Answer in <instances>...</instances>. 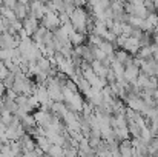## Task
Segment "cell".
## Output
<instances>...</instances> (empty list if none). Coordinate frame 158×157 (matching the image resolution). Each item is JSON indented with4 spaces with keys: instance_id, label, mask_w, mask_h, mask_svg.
<instances>
[{
    "instance_id": "obj_1",
    "label": "cell",
    "mask_w": 158,
    "mask_h": 157,
    "mask_svg": "<svg viewBox=\"0 0 158 157\" xmlns=\"http://www.w3.org/2000/svg\"><path fill=\"white\" fill-rule=\"evenodd\" d=\"M40 23H42L46 29H49V31L57 29V28L60 26L58 12H57V11H52V9H48V11L45 12V15L40 19Z\"/></svg>"
},
{
    "instance_id": "obj_2",
    "label": "cell",
    "mask_w": 158,
    "mask_h": 157,
    "mask_svg": "<svg viewBox=\"0 0 158 157\" xmlns=\"http://www.w3.org/2000/svg\"><path fill=\"white\" fill-rule=\"evenodd\" d=\"M46 11H48L46 3H43V2H40V0H32V2L29 3V14H28V15L35 17V19L40 20V19L45 15Z\"/></svg>"
},
{
    "instance_id": "obj_3",
    "label": "cell",
    "mask_w": 158,
    "mask_h": 157,
    "mask_svg": "<svg viewBox=\"0 0 158 157\" xmlns=\"http://www.w3.org/2000/svg\"><path fill=\"white\" fill-rule=\"evenodd\" d=\"M52 117H54V114L49 109H40V108H39V109L34 112V119H35L37 125H39V126H43V128L51 123Z\"/></svg>"
},
{
    "instance_id": "obj_4",
    "label": "cell",
    "mask_w": 158,
    "mask_h": 157,
    "mask_svg": "<svg viewBox=\"0 0 158 157\" xmlns=\"http://www.w3.org/2000/svg\"><path fill=\"white\" fill-rule=\"evenodd\" d=\"M22 25H23V29L26 31V34H28V36H32V34L37 31V28L40 26V20L35 19V17L28 15V17H25V19L22 20Z\"/></svg>"
},
{
    "instance_id": "obj_5",
    "label": "cell",
    "mask_w": 158,
    "mask_h": 157,
    "mask_svg": "<svg viewBox=\"0 0 158 157\" xmlns=\"http://www.w3.org/2000/svg\"><path fill=\"white\" fill-rule=\"evenodd\" d=\"M138 74H140V68H138L134 62L124 66V74H123V77H124V80H126V82L134 83V82L137 80Z\"/></svg>"
},
{
    "instance_id": "obj_6",
    "label": "cell",
    "mask_w": 158,
    "mask_h": 157,
    "mask_svg": "<svg viewBox=\"0 0 158 157\" xmlns=\"http://www.w3.org/2000/svg\"><path fill=\"white\" fill-rule=\"evenodd\" d=\"M121 48L126 50L131 55H135L138 52V50H140V40L135 39V37H132V36H129V37H126V40H124V43H123Z\"/></svg>"
},
{
    "instance_id": "obj_7",
    "label": "cell",
    "mask_w": 158,
    "mask_h": 157,
    "mask_svg": "<svg viewBox=\"0 0 158 157\" xmlns=\"http://www.w3.org/2000/svg\"><path fill=\"white\" fill-rule=\"evenodd\" d=\"M12 11H14V14H15V17H17L19 20H23V19L28 17V14H29V3H22V2L17 0V3H15V6L12 8Z\"/></svg>"
},
{
    "instance_id": "obj_8",
    "label": "cell",
    "mask_w": 158,
    "mask_h": 157,
    "mask_svg": "<svg viewBox=\"0 0 158 157\" xmlns=\"http://www.w3.org/2000/svg\"><path fill=\"white\" fill-rule=\"evenodd\" d=\"M118 151H120V156H124V157L132 156V143H131V139L120 140V142H118Z\"/></svg>"
},
{
    "instance_id": "obj_9",
    "label": "cell",
    "mask_w": 158,
    "mask_h": 157,
    "mask_svg": "<svg viewBox=\"0 0 158 157\" xmlns=\"http://www.w3.org/2000/svg\"><path fill=\"white\" fill-rule=\"evenodd\" d=\"M91 66H92V69H94V72L98 76V77H102V79H106V72H107V69H109V66H105L100 60H97V59H94L92 62H91Z\"/></svg>"
},
{
    "instance_id": "obj_10",
    "label": "cell",
    "mask_w": 158,
    "mask_h": 157,
    "mask_svg": "<svg viewBox=\"0 0 158 157\" xmlns=\"http://www.w3.org/2000/svg\"><path fill=\"white\" fill-rule=\"evenodd\" d=\"M114 55H115V59H117L120 63H123L124 66L129 65V63H132V57H134V55H131L129 52L126 51V50H123V48H120L118 51H115Z\"/></svg>"
},
{
    "instance_id": "obj_11",
    "label": "cell",
    "mask_w": 158,
    "mask_h": 157,
    "mask_svg": "<svg viewBox=\"0 0 158 157\" xmlns=\"http://www.w3.org/2000/svg\"><path fill=\"white\" fill-rule=\"evenodd\" d=\"M20 122H22V126L25 128V131H29L31 128H34V126L37 125V122H35V119H34V114H32V112L25 114V116L20 119Z\"/></svg>"
},
{
    "instance_id": "obj_12",
    "label": "cell",
    "mask_w": 158,
    "mask_h": 157,
    "mask_svg": "<svg viewBox=\"0 0 158 157\" xmlns=\"http://www.w3.org/2000/svg\"><path fill=\"white\" fill-rule=\"evenodd\" d=\"M69 42L72 43V46H75V45H83V43L86 42V34H85V33L74 31V33L69 36Z\"/></svg>"
},
{
    "instance_id": "obj_13",
    "label": "cell",
    "mask_w": 158,
    "mask_h": 157,
    "mask_svg": "<svg viewBox=\"0 0 158 157\" xmlns=\"http://www.w3.org/2000/svg\"><path fill=\"white\" fill-rule=\"evenodd\" d=\"M35 145H37L39 148H42L43 153L46 154V151H48L49 146H51V140H49L46 136H39V137H35Z\"/></svg>"
},
{
    "instance_id": "obj_14",
    "label": "cell",
    "mask_w": 158,
    "mask_h": 157,
    "mask_svg": "<svg viewBox=\"0 0 158 157\" xmlns=\"http://www.w3.org/2000/svg\"><path fill=\"white\" fill-rule=\"evenodd\" d=\"M35 62H37V66L40 68V71H46V72H48V69L52 66V65H51V60H49L48 55H40Z\"/></svg>"
},
{
    "instance_id": "obj_15",
    "label": "cell",
    "mask_w": 158,
    "mask_h": 157,
    "mask_svg": "<svg viewBox=\"0 0 158 157\" xmlns=\"http://www.w3.org/2000/svg\"><path fill=\"white\" fill-rule=\"evenodd\" d=\"M46 154H49V156H52V157H60V156H64V150H63L61 145L51 143V146H49V150L46 151Z\"/></svg>"
},
{
    "instance_id": "obj_16",
    "label": "cell",
    "mask_w": 158,
    "mask_h": 157,
    "mask_svg": "<svg viewBox=\"0 0 158 157\" xmlns=\"http://www.w3.org/2000/svg\"><path fill=\"white\" fill-rule=\"evenodd\" d=\"M127 129H129V134L131 137H140V133H141V128L134 122V120H127Z\"/></svg>"
},
{
    "instance_id": "obj_17",
    "label": "cell",
    "mask_w": 158,
    "mask_h": 157,
    "mask_svg": "<svg viewBox=\"0 0 158 157\" xmlns=\"http://www.w3.org/2000/svg\"><path fill=\"white\" fill-rule=\"evenodd\" d=\"M137 55H140L141 59H151V57H152V43H151V45L140 46V50H138V52H137Z\"/></svg>"
},
{
    "instance_id": "obj_18",
    "label": "cell",
    "mask_w": 158,
    "mask_h": 157,
    "mask_svg": "<svg viewBox=\"0 0 158 157\" xmlns=\"http://www.w3.org/2000/svg\"><path fill=\"white\" fill-rule=\"evenodd\" d=\"M98 48L100 50H103L106 52V55H110V54H114L115 52V46H114V43L112 42H107V40H102L100 42V45H98Z\"/></svg>"
},
{
    "instance_id": "obj_19",
    "label": "cell",
    "mask_w": 158,
    "mask_h": 157,
    "mask_svg": "<svg viewBox=\"0 0 158 157\" xmlns=\"http://www.w3.org/2000/svg\"><path fill=\"white\" fill-rule=\"evenodd\" d=\"M148 14H149V9L144 6V5H134V14L132 15H138V17H141V19H146L148 17Z\"/></svg>"
},
{
    "instance_id": "obj_20",
    "label": "cell",
    "mask_w": 158,
    "mask_h": 157,
    "mask_svg": "<svg viewBox=\"0 0 158 157\" xmlns=\"http://www.w3.org/2000/svg\"><path fill=\"white\" fill-rule=\"evenodd\" d=\"M102 40H103V39H102L100 36L94 34V33H89V36H88V42H89L91 46H98Z\"/></svg>"
},
{
    "instance_id": "obj_21",
    "label": "cell",
    "mask_w": 158,
    "mask_h": 157,
    "mask_svg": "<svg viewBox=\"0 0 158 157\" xmlns=\"http://www.w3.org/2000/svg\"><path fill=\"white\" fill-rule=\"evenodd\" d=\"M14 80H15V76H14V74L9 71V74H8V76H6V77L2 80V82H3L5 88H6V89H9V88H12V85H14Z\"/></svg>"
},
{
    "instance_id": "obj_22",
    "label": "cell",
    "mask_w": 158,
    "mask_h": 157,
    "mask_svg": "<svg viewBox=\"0 0 158 157\" xmlns=\"http://www.w3.org/2000/svg\"><path fill=\"white\" fill-rule=\"evenodd\" d=\"M109 29H110V31H112L115 36H121V22H117V20H114Z\"/></svg>"
},
{
    "instance_id": "obj_23",
    "label": "cell",
    "mask_w": 158,
    "mask_h": 157,
    "mask_svg": "<svg viewBox=\"0 0 158 157\" xmlns=\"http://www.w3.org/2000/svg\"><path fill=\"white\" fill-rule=\"evenodd\" d=\"M131 31H132V26L127 22H121V36L129 37L131 36Z\"/></svg>"
},
{
    "instance_id": "obj_24",
    "label": "cell",
    "mask_w": 158,
    "mask_h": 157,
    "mask_svg": "<svg viewBox=\"0 0 158 157\" xmlns=\"http://www.w3.org/2000/svg\"><path fill=\"white\" fill-rule=\"evenodd\" d=\"M8 74H9V69H8V66H6V65H5V63L0 60V80H3V79H5Z\"/></svg>"
},
{
    "instance_id": "obj_25",
    "label": "cell",
    "mask_w": 158,
    "mask_h": 157,
    "mask_svg": "<svg viewBox=\"0 0 158 157\" xmlns=\"http://www.w3.org/2000/svg\"><path fill=\"white\" fill-rule=\"evenodd\" d=\"M58 19H60V25H63V23H68V22H71V19H69V14H68V12H64V11L58 12Z\"/></svg>"
},
{
    "instance_id": "obj_26",
    "label": "cell",
    "mask_w": 158,
    "mask_h": 157,
    "mask_svg": "<svg viewBox=\"0 0 158 157\" xmlns=\"http://www.w3.org/2000/svg\"><path fill=\"white\" fill-rule=\"evenodd\" d=\"M115 80H117L115 72L109 68V69H107V72H106V82H107V83H112V82H115Z\"/></svg>"
},
{
    "instance_id": "obj_27",
    "label": "cell",
    "mask_w": 158,
    "mask_h": 157,
    "mask_svg": "<svg viewBox=\"0 0 158 157\" xmlns=\"http://www.w3.org/2000/svg\"><path fill=\"white\" fill-rule=\"evenodd\" d=\"M3 2V5L6 6V8H9V9H12L14 6H15V3H17V0H2Z\"/></svg>"
},
{
    "instance_id": "obj_28",
    "label": "cell",
    "mask_w": 158,
    "mask_h": 157,
    "mask_svg": "<svg viewBox=\"0 0 158 157\" xmlns=\"http://www.w3.org/2000/svg\"><path fill=\"white\" fill-rule=\"evenodd\" d=\"M152 59L158 62V45H154V43H152Z\"/></svg>"
},
{
    "instance_id": "obj_29",
    "label": "cell",
    "mask_w": 158,
    "mask_h": 157,
    "mask_svg": "<svg viewBox=\"0 0 158 157\" xmlns=\"http://www.w3.org/2000/svg\"><path fill=\"white\" fill-rule=\"evenodd\" d=\"M5 93H6V88H5V85H3V82L0 80V99L5 96Z\"/></svg>"
},
{
    "instance_id": "obj_30",
    "label": "cell",
    "mask_w": 158,
    "mask_h": 157,
    "mask_svg": "<svg viewBox=\"0 0 158 157\" xmlns=\"http://www.w3.org/2000/svg\"><path fill=\"white\" fill-rule=\"evenodd\" d=\"M152 43H154V45H158V33L152 34Z\"/></svg>"
},
{
    "instance_id": "obj_31",
    "label": "cell",
    "mask_w": 158,
    "mask_h": 157,
    "mask_svg": "<svg viewBox=\"0 0 158 157\" xmlns=\"http://www.w3.org/2000/svg\"><path fill=\"white\" fill-rule=\"evenodd\" d=\"M154 76H157V77H158V62H157V65H155V71H154Z\"/></svg>"
},
{
    "instance_id": "obj_32",
    "label": "cell",
    "mask_w": 158,
    "mask_h": 157,
    "mask_svg": "<svg viewBox=\"0 0 158 157\" xmlns=\"http://www.w3.org/2000/svg\"><path fill=\"white\" fill-rule=\"evenodd\" d=\"M155 33H158V15H157V25H155Z\"/></svg>"
},
{
    "instance_id": "obj_33",
    "label": "cell",
    "mask_w": 158,
    "mask_h": 157,
    "mask_svg": "<svg viewBox=\"0 0 158 157\" xmlns=\"http://www.w3.org/2000/svg\"><path fill=\"white\" fill-rule=\"evenodd\" d=\"M26 2H28V3H31V2H32V0H26Z\"/></svg>"
}]
</instances>
